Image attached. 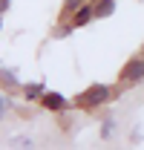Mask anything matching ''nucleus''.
Wrapping results in <instances>:
<instances>
[{
	"instance_id": "nucleus-1",
	"label": "nucleus",
	"mask_w": 144,
	"mask_h": 150,
	"mask_svg": "<svg viewBox=\"0 0 144 150\" xmlns=\"http://www.w3.org/2000/svg\"><path fill=\"white\" fill-rule=\"evenodd\" d=\"M112 101V87L109 84H92L87 87L84 93L75 98V107H81V110H95V107H101V104H107Z\"/></svg>"
},
{
	"instance_id": "nucleus-9",
	"label": "nucleus",
	"mask_w": 144,
	"mask_h": 150,
	"mask_svg": "<svg viewBox=\"0 0 144 150\" xmlns=\"http://www.w3.org/2000/svg\"><path fill=\"white\" fill-rule=\"evenodd\" d=\"M9 110H12V98H9V95L0 90V121L6 118V112H9Z\"/></svg>"
},
{
	"instance_id": "nucleus-10",
	"label": "nucleus",
	"mask_w": 144,
	"mask_h": 150,
	"mask_svg": "<svg viewBox=\"0 0 144 150\" xmlns=\"http://www.w3.org/2000/svg\"><path fill=\"white\" fill-rule=\"evenodd\" d=\"M72 29H75V26H72V23H61V26H58V29H55L52 32V38H66L72 32Z\"/></svg>"
},
{
	"instance_id": "nucleus-15",
	"label": "nucleus",
	"mask_w": 144,
	"mask_h": 150,
	"mask_svg": "<svg viewBox=\"0 0 144 150\" xmlns=\"http://www.w3.org/2000/svg\"><path fill=\"white\" fill-rule=\"evenodd\" d=\"M141 52H144V46H141Z\"/></svg>"
},
{
	"instance_id": "nucleus-11",
	"label": "nucleus",
	"mask_w": 144,
	"mask_h": 150,
	"mask_svg": "<svg viewBox=\"0 0 144 150\" xmlns=\"http://www.w3.org/2000/svg\"><path fill=\"white\" fill-rule=\"evenodd\" d=\"M84 3H87V0H64V12H66V15H72V12H75L78 6H84Z\"/></svg>"
},
{
	"instance_id": "nucleus-5",
	"label": "nucleus",
	"mask_w": 144,
	"mask_h": 150,
	"mask_svg": "<svg viewBox=\"0 0 144 150\" xmlns=\"http://www.w3.org/2000/svg\"><path fill=\"white\" fill-rule=\"evenodd\" d=\"M0 84H3L6 90H23V84L18 81L15 69H0Z\"/></svg>"
},
{
	"instance_id": "nucleus-4",
	"label": "nucleus",
	"mask_w": 144,
	"mask_h": 150,
	"mask_svg": "<svg viewBox=\"0 0 144 150\" xmlns=\"http://www.w3.org/2000/svg\"><path fill=\"white\" fill-rule=\"evenodd\" d=\"M40 104L46 107V110H52V112H61V110H66V98L61 93H43V98H40Z\"/></svg>"
},
{
	"instance_id": "nucleus-2",
	"label": "nucleus",
	"mask_w": 144,
	"mask_h": 150,
	"mask_svg": "<svg viewBox=\"0 0 144 150\" xmlns=\"http://www.w3.org/2000/svg\"><path fill=\"white\" fill-rule=\"evenodd\" d=\"M118 81H121V84H138V81H144V55L127 61L124 69L118 72Z\"/></svg>"
},
{
	"instance_id": "nucleus-8",
	"label": "nucleus",
	"mask_w": 144,
	"mask_h": 150,
	"mask_svg": "<svg viewBox=\"0 0 144 150\" xmlns=\"http://www.w3.org/2000/svg\"><path fill=\"white\" fill-rule=\"evenodd\" d=\"M115 136V115H104L101 118V142H109Z\"/></svg>"
},
{
	"instance_id": "nucleus-7",
	"label": "nucleus",
	"mask_w": 144,
	"mask_h": 150,
	"mask_svg": "<svg viewBox=\"0 0 144 150\" xmlns=\"http://www.w3.org/2000/svg\"><path fill=\"white\" fill-rule=\"evenodd\" d=\"M92 9H95V18H109V15H112V12H115V0H95V6H92Z\"/></svg>"
},
{
	"instance_id": "nucleus-13",
	"label": "nucleus",
	"mask_w": 144,
	"mask_h": 150,
	"mask_svg": "<svg viewBox=\"0 0 144 150\" xmlns=\"http://www.w3.org/2000/svg\"><path fill=\"white\" fill-rule=\"evenodd\" d=\"M9 6H12V0H0V18L9 12Z\"/></svg>"
},
{
	"instance_id": "nucleus-14",
	"label": "nucleus",
	"mask_w": 144,
	"mask_h": 150,
	"mask_svg": "<svg viewBox=\"0 0 144 150\" xmlns=\"http://www.w3.org/2000/svg\"><path fill=\"white\" fill-rule=\"evenodd\" d=\"M130 139H133V144H138V142H141V130L136 127V130H133V136H130Z\"/></svg>"
},
{
	"instance_id": "nucleus-6",
	"label": "nucleus",
	"mask_w": 144,
	"mask_h": 150,
	"mask_svg": "<svg viewBox=\"0 0 144 150\" xmlns=\"http://www.w3.org/2000/svg\"><path fill=\"white\" fill-rule=\"evenodd\" d=\"M43 93H46L43 84H23V98H26V101H40Z\"/></svg>"
},
{
	"instance_id": "nucleus-3",
	"label": "nucleus",
	"mask_w": 144,
	"mask_h": 150,
	"mask_svg": "<svg viewBox=\"0 0 144 150\" xmlns=\"http://www.w3.org/2000/svg\"><path fill=\"white\" fill-rule=\"evenodd\" d=\"M92 18H95V9H92V3H84V6H78V9L72 12V20H69V23L75 26V29H81V26H87Z\"/></svg>"
},
{
	"instance_id": "nucleus-12",
	"label": "nucleus",
	"mask_w": 144,
	"mask_h": 150,
	"mask_svg": "<svg viewBox=\"0 0 144 150\" xmlns=\"http://www.w3.org/2000/svg\"><path fill=\"white\" fill-rule=\"evenodd\" d=\"M12 144H15V147H35V142H32L29 136H18V139H15Z\"/></svg>"
}]
</instances>
